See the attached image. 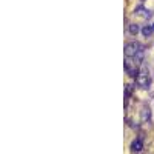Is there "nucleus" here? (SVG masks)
Instances as JSON below:
<instances>
[{"label":"nucleus","instance_id":"obj_4","mask_svg":"<svg viewBox=\"0 0 154 154\" xmlns=\"http://www.w3.org/2000/svg\"><path fill=\"white\" fill-rule=\"evenodd\" d=\"M130 32H131V34H134V35L139 32V26H137L136 23H131V25H130Z\"/></svg>","mask_w":154,"mask_h":154},{"label":"nucleus","instance_id":"obj_1","mask_svg":"<svg viewBox=\"0 0 154 154\" xmlns=\"http://www.w3.org/2000/svg\"><path fill=\"white\" fill-rule=\"evenodd\" d=\"M137 48H139V45H136V43H130V45H126V48H125V54H126L128 57L136 56V53L139 51Z\"/></svg>","mask_w":154,"mask_h":154},{"label":"nucleus","instance_id":"obj_2","mask_svg":"<svg viewBox=\"0 0 154 154\" xmlns=\"http://www.w3.org/2000/svg\"><path fill=\"white\" fill-rule=\"evenodd\" d=\"M131 149L134 151V152H139L140 149H142V140H133V143H131Z\"/></svg>","mask_w":154,"mask_h":154},{"label":"nucleus","instance_id":"obj_5","mask_svg":"<svg viewBox=\"0 0 154 154\" xmlns=\"http://www.w3.org/2000/svg\"><path fill=\"white\" fill-rule=\"evenodd\" d=\"M152 28H154V25H152Z\"/></svg>","mask_w":154,"mask_h":154},{"label":"nucleus","instance_id":"obj_3","mask_svg":"<svg viewBox=\"0 0 154 154\" xmlns=\"http://www.w3.org/2000/svg\"><path fill=\"white\" fill-rule=\"evenodd\" d=\"M152 31H154V28H152V26H148V25H146V26H143V28H142V34H143L145 37H148V35H149V34H151Z\"/></svg>","mask_w":154,"mask_h":154}]
</instances>
